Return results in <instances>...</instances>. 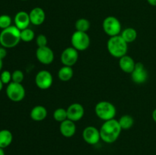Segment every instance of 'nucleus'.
I'll use <instances>...</instances> for the list:
<instances>
[{
    "instance_id": "obj_36",
    "label": "nucleus",
    "mask_w": 156,
    "mask_h": 155,
    "mask_svg": "<svg viewBox=\"0 0 156 155\" xmlns=\"http://www.w3.org/2000/svg\"><path fill=\"white\" fill-rule=\"evenodd\" d=\"M21 1H27V0H21Z\"/></svg>"
},
{
    "instance_id": "obj_32",
    "label": "nucleus",
    "mask_w": 156,
    "mask_h": 155,
    "mask_svg": "<svg viewBox=\"0 0 156 155\" xmlns=\"http://www.w3.org/2000/svg\"><path fill=\"white\" fill-rule=\"evenodd\" d=\"M148 3L152 6H156V0H147Z\"/></svg>"
},
{
    "instance_id": "obj_1",
    "label": "nucleus",
    "mask_w": 156,
    "mask_h": 155,
    "mask_svg": "<svg viewBox=\"0 0 156 155\" xmlns=\"http://www.w3.org/2000/svg\"><path fill=\"white\" fill-rule=\"evenodd\" d=\"M121 131L118 120L113 119L104 122L100 129L101 139L107 144H112L118 139Z\"/></svg>"
},
{
    "instance_id": "obj_34",
    "label": "nucleus",
    "mask_w": 156,
    "mask_h": 155,
    "mask_svg": "<svg viewBox=\"0 0 156 155\" xmlns=\"http://www.w3.org/2000/svg\"><path fill=\"white\" fill-rule=\"evenodd\" d=\"M0 155H5V154L4 149L1 148V147H0Z\"/></svg>"
},
{
    "instance_id": "obj_9",
    "label": "nucleus",
    "mask_w": 156,
    "mask_h": 155,
    "mask_svg": "<svg viewBox=\"0 0 156 155\" xmlns=\"http://www.w3.org/2000/svg\"><path fill=\"white\" fill-rule=\"evenodd\" d=\"M78 59H79V51L73 46L66 48L61 53V62L65 66L73 67L78 62Z\"/></svg>"
},
{
    "instance_id": "obj_4",
    "label": "nucleus",
    "mask_w": 156,
    "mask_h": 155,
    "mask_svg": "<svg viewBox=\"0 0 156 155\" xmlns=\"http://www.w3.org/2000/svg\"><path fill=\"white\" fill-rule=\"evenodd\" d=\"M94 112L100 119L105 122L114 119L117 113V109L112 103L103 100L98 102L96 104L94 107Z\"/></svg>"
},
{
    "instance_id": "obj_18",
    "label": "nucleus",
    "mask_w": 156,
    "mask_h": 155,
    "mask_svg": "<svg viewBox=\"0 0 156 155\" xmlns=\"http://www.w3.org/2000/svg\"><path fill=\"white\" fill-rule=\"evenodd\" d=\"M47 115V110L45 106L37 105L32 108L30 112V116L32 120L35 122H41L46 119Z\"/></svg>"
},
{
    "instance_id": "obj_29",
    "label": "nucleus",
    "mask_w": 156,
    "mask_h": 155,
    "mask_svg": "<svg viewBox=\"0 0 156 155\" xmlns=\"http://www.w3.org/2000/svg\"><path fill=\"white\" fill-rule=\"evenodd\" d=\"M36 43L38 47L47 46V37L44 34H39L36 37Z\"/></svg>"
},
{
    "instance_id": "obj_6",
    "label": "nucleus",
    "mask_w": 156,
    "mask_h": 155,
    "mask_svg": "<svg viewBox=\"0 0 156 155\" xmlns=\"http://www.w3.org/2000/svg\"><path fill=\"white\" fill-rule=\"evenodd\" d=\"M72 46L78 51H84L89 47L91 40L86 32L76 31L73 33L71 37Z\"/></svg>"
},
{
    "instance_id": "obj_20",
    "label": "nucleus",
    "mask_w": 156,
    "mask_h": 155,
    "mask_svg": "<svg viewBox=\"0 0 156 155\" xmlns=\"http://www.w3.org/2000/svg\"><path fill=\"white\" fill-rule=\"evenodd\" d=\"M120 36L124 40L126 43H131L134 42L137 38V31L133 27H126L120 33Z\"/></svg>"
},
{
    "instance_id": "obj_12",
    "label": "nucleus",
    "mask_w": 156,
    "mask_h": 155,
    "mask_svg": "<svg viewBox=\"0 0 156 155\" xmlns=\"http://www.w3.org/2000/svg\"><path fill=\"white\" fill-rule=\"evenodd\" d=\"M37 59L44 65H50L54 60V53L51 48L47 46L37 47L36 50Z\"/></svg>"
},
{
    "instance_id": "obj_31",
    "label": "nucleus",
    "mask_w": 156,
    "mask_h": 155,
    "mask_svg": "<svg viewBox=\"0 0 156 155\" xmlns=\"http://www.w3.org/2000/svg\"><path fill=\"white\" fill-rule=\"evenodd\" d=\"M152 119L154 120V122L156 123V108L152 111Z\"/></svg>"
},
{
    "instance_id": "obj_33",
    "label": "nucleus",
    "mask_w": 156,
    "mask_h": 155,
    "mask_svg": "<svg viewBox=\"0 0 156 155\" xmlns=\"http://www.w3.org/2000/svg\"><path fill=\"white\" fill-rule=\"evenodd\" d=\"M2 66H3L2 59H0V71H2Z\"/></svg>"
},
{
    "instance_id": "obj_24",
    "label": "nucleus",
    "mask_w": 156,
    "mask_h": 155,
    "mask_svg": "<svg viewBox=\"0 0 156 155\" xmlns=\"http://www.w3.org/2000/svg\"><path fill=\"white\" fill-rule=\"evenodd\" d=\"M35 38V33L33 30L30 29L29 27L21 30V40L25 43L31 42Z\"/></svg>"
},
{
    "instance_id": "obj_10",
    "label": "nucleus",
    "mask_w": 156,
    "mask_h": 155,
    "mask_svg": "<svg viewBox=\"0 0 156 155\" xmlns=\"http://www.w3.org/2000/svg\"><path fill=\"white\" fill-rule=\"evenodd\" d=\"M82 138L88 144L94 145L99 142L101 139L100 129L94 126H89L84 129L82 132Z\"/></svg>"
},
{
    "instance_id": "obj_16",
    "label": "nucleus",
    "mask_w": 156,
    "mask_h": 155,
    "mask_svg": "<svg viewBox=\"0 0 156 155\" xmlns=\"http://www.w3.org/2000/svg\"><path fill=\"white\" fill-rule=\"evenodd\" d=\"M59 132L61 135L65 138H71L76 134V126L75 122L67 119L65 121L62 122L59 126Z\"/></svg>"
},
{
    "instance_id": "obj_8",
    "label": "nucleus",
    "mask_w": 156,
    "mask_h": 155,
    "mask_svg": "<svg viewBox=\"0 0 156 155\" xmlns=\"http://www.w3.org/2000/svg\"><path fill=\"white\" fill-rule=\"evenodd\" d=\"M53 75L47 70H41L35 76V84L41 90L49 89L53 84Z\"/></svg>"
},
{
    "instance_id": "obj_30",
    "label": "nucleus",
    "mask_w": 156,
    "mask_h": 155,
    "mask_svg": "<svg viewBox=\"0 0 156 155\" xmlns=\"http://www.w3.org/2000/svg\"><path fill=\"white\" fill-rule=\"evenodd\" d=\"M7 55V51H6V49L4 47L1 46L0 47V59H3Z\"/></svg>"
},
{
    "instance_id": "obj_7",
    "label": "nucleus",
    "mask_w": 156,
    "mask_h": 155,
    "mask_svg": "<svg viewBox=\"0 0 156 155\" xmlns=\"http://www.w3.org/2000/svg\"><path fill=\"white\" fill-rule=\"evenodd\" d=\"M6 96L13 102H20L25 97V89L20 83L11 82L7 85L5 90Z\"/></svg>"
},
{
    "instance_id": "obj_3",
    "label": "nucleus",
    "mask_w": 156,
    "mask_h": 155,
    "mask_svg": "<svg viewBox=\"0 0 156 155\" xmlns=\"http://www.w3.org/2000/svg\"><path fill=\"white\" fill-rule=\"evenodd\" d=\"M107 49L111 56L120 59L127 53L128 43L125 42L120 35L111 36L107 43Z\"/></svg>"
},
{
    "instance_id": "obj_2",
    "label": "nucleus",
    "mask_w": 156,
    "mask_h": 155,
    "mask_svg": "<svg viewBox=\"0 0 156 155\" xmlns=\"http://www.w3.org/2000/svg\"><path fill=\"white\" fill-rule=\"evenodd\" d=\"M21 41V30L15 25L2 30L0 33V45L5 49L14 48Z\"/></svg>"
},
{
    "instance_id": "obj_22",
    "label": "nucleus",
    "mask_w": 156,
    "mask_h": 155,
    "mask_svg": "<svg viewBox=\"0 0 156 155\" xmlns=\"http://www.w3.org/2000/svg\"><path fill=\"white\" fill-rule=\"evenodd\" d=\"M119 125L123 130L131 129L134 124V119L130 115H123L118 119Z\"/></svg>"
},
{
    "instance_id": "obj_23",
    "label": "nucleus",
    "mask_w": 156,
    "mask_h": 155,
    "mask_svg": "<svg viewBox=\"0 0 156 155\" xmlns=\"http://www.w3.org/2000/svg\"><path fill=\"white\" fill-rule=\"evenodd\" d=\"M91 27V23L86 18H79L76 21L75 24V27L76 30L81 32H86L88 31Z\"/></svg>"
},
{
    "instance_id": "obj_25",
    "label": "nucleus",
    "mask_w": 156,
    "mask_h": 155,
    "mask_svg": "<svg viewBox=\"0 0 156 155\" xmlns=\"http://www.w3.org/2000/svg\"><path fill=\"white\" fill-rule=\"evenodd\" d=\"M53 115L54 119L59 123L68 119V117H67V110L64 108H57L53 112Z\"/></svg>"
},
{
    "instance_id": "obj_26",
    "label": "nucleus",
    "mask_w": 156,
    "mask_h": 155,
    "mask_svg": "<svg viewBox=\"0 0 156 155\" xmlns=\"http://www.w3.org/2000/svg\"><path fill=\"white\" fill-rule=\"evenodd\" d=\"M12 20L9 15H0V28L2 30L8 28L10 26H12Z\"/></svg>"
},
{
    "instance_id": "obj_35",
    "label": "nucleus",
    "mask_w": 156,
    "mask_h": 155,
    "mask_svg": "<svg viewBox=\"0 0 156 155\" xmlns=\"http://www.w3.org/2000/svg\"><path fill=\"white\" fill-rule=\"evenodd\" d=\"M3 83H2V81H1V79H0V91H2V88H3Z\"/></svg>"
},
{
    "instance_id": "obj_28",
    "label": "nucleus",
    "mask_w": 156,
    "mask_h": 155,
    "mask_svg": "<svg viewBox=\"0 0 156 155\" xmlns=\"http://www.w3.org/2000/svg\"><path fill=\"white\" fill-rule=\"evenodd\" d=\"M0 79L2 81L3 84H9L12 82V73L8 70H5L0 74Z\"/></svg>"
},
{
    "instance_id": "obj_17",
    "label": "nucleus",
    "mask_w": 156,
    "mask_h": 155,
    "mask_svg": "<svg viewBox=\"0 0 156 155\" xmlns=\"http://www.w3.org/2000/svg\"><path fill=\"white\" fill-rule=\"evenodd\" d=\"M136 63V62H135L134 59L128 55H125L119 59V66L120 69L127 74H131L133 72L135 68Z\"/></svg>"
},
{
    "instance_id": "obj_15",
    "label": "nucleus",
    "mask_w": 156,
    "mask_h": 155,
    "mask_svg": "<svg viewBox=\"0 0 156 155\" xmlns=\"http://www.w3.org/2000/svg\"><path fill=\"white\" fill-rule=\"evenodd\" d=\"M14 21H15V26H16L20 30L27 28L30 24L29 13L24 11H20L15 15Z\"/></svg>"
},
{
    "instance_id": "obj_27",
    "label": "nucleus",
    "mask_w": 156,
    "mask_h": 155,
    "mask_svg": "<svg viewBox=\"0 0 156 155\" xmlns=\"http://www.w3.org/2000/svg\"><path fill=\"white\" fill-rule=\"evenodd\" d=\"M24 74L21 70H19V69L15 70V71L12 73V82L21 84L23 81H24Z\"/></svg>"
},
{
    "instance_id": "obj_21",
    "label": "nucleus",
    "mask_w": 156,
    "mask_h": 155,
    "mask_svg": "<svg viewBox=\"0 0 156 155\" xmlns=\"http://www.w3.org/2000/svg\"><path fill=\"white\" fill-rule=\"evenodd\" d=\"M73 74H74V71H73V67L65 66V65L59 68L57 73L58 78L62 81H69L73 78Z\"/></svg>"
},
{
    "instance_id": "obj_11",
    "label": "nucleus",
    "mask_w": 156,
    "mask_h": 155,
    "mask_svg": "<svg viewBox=\"0 0 156 155\" xmlns=\"http://www.w3.org/2000/svg\"><path fill=\"white\" fill-rule=\"evenodd\" d=\"M131 79L136 84H142L147 81L149 74L146 67L142 62H136L133 72L131 73Z\"/></svg>"
},
{
    "instance_id": "obj_14",
    "label": "nucleus",
    "mask_w": 156,
    "mask_h": 155,
    "mask_svg": "<svg viewBox=\"0 0 156 155\" xmlns=\"http://www.w3.org/2000/svg\"><path fill=\"white\" fill-rule=\"evenodd\" d=\"M29 16L30 24L35 26H40L45 21L46 14L42 8L35 7L30 10Z\"/></svg>"
},
{
    "instance_id": "obj_5",
    "label": "nucleus",
    "mask_w": 156,
    "mask_h": 155,
    "mask_svg": "<svg viewBox=\"0 0 156 155\" xmlns=\"http://www.w3.org/2000/svg\"><path fill=\"white\" fill-rule=\"evenodd\" d=\"M103 30L107 35L111 36H118L122 31V25L118 18L114 16H108L103 21Z\"/></svg>"
},
{
    "instance_id": "obj_13",
    "label": "nucleus",
    "mask_w": 156,
    "mask_h": 155,
    "mask_svg": "<svg viewBox=\"0 0 156 155\" xmlns=\"http://www.w3.org/2000/svg\"><path fill=\"white\" fill-rule=\"evenodd\" d=\"M68 119L73 122H78L83 118L85 115V109L83 106L79 103H73L66 109Z\"/></svg>"
},
{
    "instance_id": "obj_19",
    "label": "nucleus",
    "mask_w": 156,
    "mask_h": 155,
    "mask_svg": "<svg viewBox=\"0 0 156 155\" xmlns=\"http://www.w3.org/2000/svg\"><path fill=\"white\" fill-rule=\"evenodd\" d=\"M13 141L12 133L8 129L0 130V147L2 149L6 148L12 144Z\"/></svg>"
}]
</instances>
